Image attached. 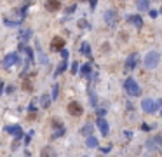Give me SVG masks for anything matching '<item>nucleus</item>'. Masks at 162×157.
<instances>
[{"mask_svg": "<svg viewBox=\"0 0 162 157\" xmlns=\"http://www.w3.org/2000/svg\"><path fill=\"white\" fill-rule=\"evenodd\" d=\"M98 143H100V141H98V138H94V136H89L87 141H86V145H87L89 148H96Z\"/></svg>", "mask_w": 162, "mask_h": 157, "instance_id": "17", "label": "nucleus"}, {"mask_svg": "<svg viewBox=\"0 0 162 157\" xmlns=\"http://www.w3.org/2000/svg\"><path fill=\"white\" fill-rule=\"evenodd\" d=\"M58 94H59V84H54L53 86V98L54 100L58 98Z\"/></svg>", "mask_w": 162, "mask_h": 157, "instance_id": "25", "label": "nucleus"}, {"mask_svg": "<svg viewBox=\"0 0 162 157\" xmlns=\"http://www.w3.org/2000/svg\"><path fill=\"white\" fill-rule=\"evenodd\" d=\"M16 63H19V56L16 54V52H11V54H7V56L4 58L2 66H4V68H11V66L16 65Z\"/></svg>", "mask_w": 162, "mask_h": 157, "instance_id": "4", "label": "nucleus"}, {"mask_svg": "<svg viewBox=\"0 0 162 157\" xmlns=\"http://www.w3.org/2000/svg\"><path fill=\"white\" fill-rule=\"evenodd\" d=\"M19 21H11V19H7V17H4V25H7V26H16Z\"/></svg>", "mask_w": 162, "mask_h": 157, "instance_id": "26", "label": "nucleus"}, {"mask_svg": "<svg viewBox=\"0 0 162 157\" xmlns=\"http://www.w3.org/2000/svg\"><path fill=\"white\" fill-rule=\"evenodd\" d=\"M28 110H30L31 113H35V107H33V105H30V107H28Z\"/></svg>", "mask_w": 162, "mask_h": 157, "instance_id": "31", "label": "nucleus"}, {"mask_svg": "<svg viewBox=\"0 0 162 157\" xmlns=\"http://www.w3.org/2000/svg\"><path fill=\"white\" fill-rule=\"evenodd\" d=\"M146 147L148 148H160L162 147V135H155L146 140Z\"/></svg>", "mask_w": 162, "mask_h": 157, "instance_id": "7", "label": "nucleus"}, {"mask_svg": "<svg viewBox=\"0 0 162 157\" xmlns=\"http://www.w3.org/2000/svg\"><path fill=\"white\" fill-rule=\"evenodd\" d=\"M98 115H100V117H103V115H105V110L100 108V110H98Z\"/></svg>", "mask_w": 162, "mask_h": 157, "instance_id": "30", "label": "nucleus"}, {"mask_svg": "<svg viewBox=\"0 0 162 157\" xmlns=\"http://www.w3.org/2000/svg\"><path fill=\"white\" fill-rule=\"evenodd\" d=\"M65 70H66V59H63L61 63L58 65V68H56V74H54V75H59V74H63Z\"/></svg>", "mask_w": 162, "mask_h": 157, "instance_id": "20", "label": "nucleus"}, {"mask_svg": "<svg viewBox=\"0 0 162 157\" xmlns=\"http://www.w3.org/2000/svg\"><path fill=\"white\" fill-rule=\"evenodd\" d=\"M51 49H53V51L61 52L63 49H65V40H63L61 37H54V39L51 40Z\"/></svg>", "mask_w": 162, "mask_h": 157, "instance_id": "8", "label": "nucleus"}, {"mask_svg": "<svg viewBox=\"0 0 162 157\" xmlns=\"http://www.w3.org/2000/svg\"><path fill=\"white\" fill-rule=\"evenodd\" d=\"M136 58H138L136 54H131V56L126 59V70H127V72H129V70H132L136 66Z\"/></svg>", "mask_w": 162, "mask_h": 157, "instance_id": "15", "label": "nucleus"}, {"mask_svg": "<svg viewBox=\"0 0 162 157\" xmlns=\"http://www.w3.org/2000/svg\"><path fill=\"white\" fill-rule=\"evenodd\" d=\"M82 133H84V135H87V136H91L92 135V124H89V122H87V124L82 127Z\"/></svg>", "mask_w": 162, "mask_h": 157, "instance_id": "21", "label": "nucleus"}, {"mask_svg": "<svg viewBox=\"0 0 162 157\" xmlns=\"http://www.w3.org/2000/svg\"><path fill=\"white\" fill-rule=\"evenodd\" d=\"M126 19L129 23H132V25H134L138 30L143 26V19H141V16H138V14H129V16H126Z\"/></svg>", "mask_w": 162, "mask_h": 157, "instance_id": "9", "label": "nucleus"}, {"mask_svg": "<svg viewBox=\"0 0 162 157\" xmlns=\"http://www.w3.org/2000/svg\"><path fill=\"white\" fill-rule=\"evenodd\" d=\"M103 17H105V21L108 23L110 26H115L117 25V11H113V9H108V11H105V14H103Z\"/></svg>", "mask_w": 162, "mask_h": 157, "instance_id": "6", "label": "nucleus"}, {"mask_svg": "<svg viewBox=\"0 0 162 157\" xmlns=\"http://www.w3.org/2000/svg\"><path fill=\"white\" fill-rule=\"evenodd\" d=\"M87 96H89V103H91V107H98V96H96V93H94L92 87L87 89Z\"/></svg>", "mask_w": 162, "mask_h": 157, "instance_id": "12", "label": "nucleus"}, {"mask_svg": "<svg viewBox=\"0 0 162 157\" xmlns=\"http://www.w3.org/2000/svg\"><path fill=\"white\" fill-rule=\"evenodd\" d=\"M31 37V30H25V31H21V35H19V39L25 42V40H28Z\"/></svg>", "mask_w": 162, "mask_h": 157, "instance_id": "23", "label": "nucleus"}, {"mask_svg": "<svg viewBox=\"0 0 162 157\" xmlns=\"http://www.w3.org/2000/svg\"><path fill=\"white\" fill-rule=\"evenodd\" d=\"M42 155H44V157H54L56 154H54V150H53V148H44Z\"/></svg>", "mask_w": 162, "mask_h": 157, "instance_id": "24", "label": "nucleus"}, {"mask_svg": "<svg viewBox=\"0 0 162 157\" xmlns=\"http://www.w3.org/2000/svg\"><path fill=\"white\" fill-rule=\"evenodd\" d=\"M72 74H79V63H77V61L72 65Z\"/></svg>", "mask_w": 162, "mask_h": 157, "instance_id": "27", "label": "nucleus"}, {"mask_svg": "<svg viewBox=\"0 0 162 157\" xmlns=\"http://www.w3.org/2000/svg\"><path fill=\"white\" fill-rule=\"evenodd\" d=\"M80 74L86 75V77H89V74H91V66H89V65H82V66H80Z\"/></svg>", "mask_w": 162, "mask_h": 157, "instance_id": "22", "label": "nucleus"}, {"mask_svg": "<svg viewBox=\"0 0 162 157\" xmlns=\"http://www.w3.org/2000/svg\"><path fill=\"white\" fill-rule=\"evenodd\" d=\"M141 108L146 113H153L157 110V101H153L152 98H145V100L141 101Z\"/></svg>", "mask_w": 162, "mask_h": 157, "instance_id": "3", "label": "nucleus"}, {"mask_svg": "<svg viewBox=\"0 0 162 157\" xmlns=\"http://www.w3.org/2000/svg\"><path fill=\"white\" fill-rule=\"evenodd\" d=\"M5 131H7L9 135H14V136H21L23 135V129L19 126H7V127H5Z\"/></svg>", "mask_w": 162, "mask_h": 157, "instance_id": "14", "label": "nucleus"}, {"mask_svg": "<svg viewBox=\"0 0 162 157\" xmlns=\"http://www.w3.org/2000/svg\"><path fill=\"white\" fill-rule=\"evenodd\" d=\"M124 89H126V93L131 96V98H136V96L141 94V87L138 86V82H136L132 77L126 78V82H124Z\"/></svg>", "mask_w": 162, "mask_h": 157, "instance_id": "1", "label": "nucleus"}, {"mask_svg": "<svg viewBox=\"0 0 162 157\" xmlns=\"http://www.w3.org/2000/svg\"><path fill=\"white\" fill-rule=\"evenodd\" d=\"M37 52H39V61H40V63H42V65H47V56H45V54H44V52H42V47H40V45H39V44H37Z\"/></svg>", "mask_w": 162, "mask_h": 157, "instance_id": "16", "label": "nucleus"}, {"mask_svg": "<svg viewBox=\"0 0 162 157\" xmlns=\"http://www.w3.org/2000/svg\"><path fill=\"white\" fill-rule=\"evenodd\" d=\"M79 26H80V28H84V26H87V23H86V19H82V21H79Z\"/></svg>", "mask_w": 162, "mask_h": 157, "instance_id": "29", "label": "nucleus"}, {"mask_svg": "<svg viewBox=\"0 0 162 157\" xmlns=\"http://www.w3.org/2000/svg\"><path fill=\"white\" fill-rule=\"evenodd\" d=\"M45 7H47V11H51V12H56L58 9H61V4H59L58 0H47V2H45Z\"/></svg>", "mask_w": 162, "mask_h": 157, "instance_id": "11", "label": "nucleus"}, {"mask_svg": "<svg viewBox=\"0 0 162 157\" xmlns=\"http://www.w3.org/2000/svg\"><path fill=\"white\" fill-rule=\"evenodd\" d=\"M40 105H42V107H49V105H51V96H49V94H42V98H40Z\"/></svg>", "mask_w": 162, "mask_h": 157, "instance_id": "19", "label": "nucleus"}, {"mask_svg": "<svg viewBox=\"0 0 162 157\" xmlns=\"http://www.w3.org/2000/svg\"><path fill=\"white\" fill-rule=\"evenodd\" d=\"M82 112H84L82 105L77 103V101H72V103L68 105V113H70V115H73V117H80V115H82Z\"/></svg>", "mask_w": 162, "mask_h": 157, "instance_id": "5", "label": "nucleus"}, {"mask_svg": "<svg viewBox=\"0 0 162 157\" xmlns=\"http://www.w3.org/2000/svg\"><path fill=\"white\" fill-rule=\"evenodd\" d=\"M136 7H138V11H141V12L148 11L150 9V0H136Z\"/></svg>", "mask_w": 162, "mask_h": 157, "instance_id": "13", "label": "nucleus"}, {"mask_svg": "<svg viewBox=\"0 0 162 157\" xmlns=\"http://www.w3.org/2000/svg\"><path fill=\"white\" fill-rule=\"evenodd\" d=\"M98 127H100V131H101V135H103V136L108 135V131H110V129H108V122H106L103 117L98 119Z\"/></svg>", "mask_w": 162, "mask_h": 157, "instance_id": "10", "label": "nucleus"}, {"mask_svg": "<svg viewBox=\"0 0 162 157\" xmlns=\"http://www.w3.org/2000/svg\"><path fill=\"white\" fill-rule=\"evenodd\" d=\"M150 16H152V17H157V11H150Z\"/></svg>", "mask_w": 162, "mask_h": 157, "instance_id": "32", "label": "nucleus"}, {"mask_svg": "<svg viewBox=\"0 0 162 157\" xmlns=\"http://www.w3.org/2000/svg\"><path fill=\"white\" fill-rule=\"evenodd\" d=\"M145 66L146 68H150V70H153V68H157L159 66V61H160V54H159L157 51H150V52H146L145 54Z\"/></svg>", "mask_w": 162, "mask_h": 157, "instance_id": "2", "label": "nucleus"}, {"mask_svg": "<svg viewBox=\"0 0 162 157\" xmlns=\"http://www.w3.org/2000/svg\"><path fill=\"white\" fill-rule=\"evenodd\" d=\"M141 129H143V131H150V127L146 126V124H143V126H141Z\"/></svg>", "mask_w": 162, "mask_h": 157, "instance_id": "33", "label": "nucleus"}, {"mask_svg": "<svg viewBox=\"0 0 162 157\" xmlns=\"http://www.w3.org/2000/svg\"><path fill=\"white\" fill-rule=\"evenodd\" d=\"M61 58H63V59H68V51H66V49H63V51H61Z\"/></svg>", "mask_w": 162, "mask_h": 157, "instance_id": "28", "label": "nucleus"}, {"mask_svg": "<svg viewBox=\"0 0 162 157\" xmlns=\"http://www.w3.org/2000/svg\"><path fill=\"white\" fill-rule=\"evenodd\" d=\"M159 107H160V117H162V100H159Z\"/></svg>", "mask_w": 162, "mask_h": 157, "instance_id": "35", "label": "nucleus"}, {"mask_svg": "<svg viewBox=\"0 0 162 157\" xmlns=\"http://www.w3.org/2000/svg\"><path fill=\"white\" fill-rule=\"evenodd\" d=\"M91 7H92V9L96 7V0H91Z\"/></svg>", "mask_w": 162, "mask_h": 157, "instance_id": "34", "label": "nucleus"}, {"mask_svg": "<svg viewBox=\"0 0 162 157\" xmlns=\"http://www.w3.org/2000/svg\"><path fill=\"white\" fill-rule=\"evenodd\" d=\"M80 52H82V54H86V56H91V45H89L87 42H84L82 47H80Z\"/></svg>", "mask_w": 162, "mask_h": 157, "instance_id": "18", "label": "nucleus"}]
</instances>
